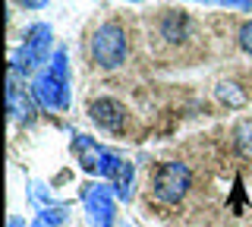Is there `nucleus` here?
Here are the masks:
<instances>
[{
  "label": "nucleus",
  "instance_id": "0eeeda50",
  "mask_svg": "<svg viewBox=\"0 0 252 227\" xmlns=\"http://www.w3.org/2000/svg\"><path fill=\"white\" fill-rule=\"evenodd\" d=\"M89 117L94 127H101L104 132H123L129 123V114L117 98H94L89 104Z\"/></svg>",
  "mask_w": 252,
  "mask_h": 227
},
{
  "label": "nucleus",
  "instance_id": "2eb2a0df",
  "mask_svg": "<svg viewBox=\"0 0 252 227\" xmlns=\"http://www.w3.org/2000/svg\"><path fill=\"white\" fill-rule=\"evenodd\" d=\"M29 227H57V224H51V221H47L44 215H38V218H35V221H32Z\"/></svg>",
  "mask_w": 252,
  "mask_h": 227
},
{
  "label": "nucleus",
  "instance_id": "39448f33",
  "mask_svg": "<svg viewBox=\"0 0 252 227\" xmlns=\"http://www.w3.org/2000/svg\"><path fill=\"white\" fill-rule=\"evenodd\" d=\"M79 199L85 205L92 227H117V193L110 180H98V183H82L79 186Z\"/></svg>",
  "mask_w": 252,
  "mask_h": 227
},
{
  "label": "nucleus",
  "instance_id": "20e7f679",
  "mask_svg": "<svg viewBox=\"0 0 252 227\" xmlns=\"http://www.w3.org/2000/svg\"><path fill=\"white\" fill-rule=\"evenodd\" d=\"M189 186H192V170L183 161H161L152 177V195L161 205H177L186 199Z\"/></svg>",
  "mask_w": 252,
  "mask_h": 227
},
{
  "label": "nucleus",
  "instance_id": "f3484780",
  "mask_svg": "<svg viewBox=\"0 0 252 227\" xmlns=\"http://www.w3.org/2000/svg\"><path fill=\"white\" fill-rule=\"evenodd\" d=\"M126 3H142V0H126Z\"/></svg>",
  "mask_w": 252,
  "mask_h": 227
},
{
  "label": "nucleus",
  "instance_id": "6e6552de",
  "mask_svg": "<svg viewBox=\"0 0 252 227\" xmlns=\"http://www.w3.org/2000/svg\"><path fill=\"white\" fill-rule=\"evenodd\" d=\"M158 32L167 44H183L192 38V19L183 10H164V16L158 19Z\"/></svg>",
  "mask_w": 252,
  "mask_h": 227
},
{
  "label": "nucleus",
  "instance_id": "ddd939ff",
  "mask_svg": "<svg viewBox=\"0 0 252 227\" xmlns=\"http://www.w3.org/2000/svg\"><path fill=\"white\" fill-rule=\"evenodd\" d=\"M236 41H240L243 54H249V57H252V19L240 26V32H236Z\"/></svg>",
  "mask_w": 252,
  "mask_h": 227
},
{
  "label": "nucleus",
  "instance_id": "7ed1b4c3",
  "mask_svg": "<svg viewBox=\"0 0 252 227\" xmlns=\"http://www.w3.org/2000/svg\"><path fill=\"white\" fill-rule=\"evenodd\" d=\"M73 155H76V164L85 170V174L98 177V180H114L117 170L123 167V155L114 152V148L101 145L98 139L85 136V132H76L73 136Z\"/></svg>",
  "mask_w": 252,
  "mask_h": 227
},
{
  "label": "nucleus",
  "instance_id": "423d86ee",
  "mask_svg": "<svg viewBox=\"0 0 252 227\" xmlns=\"http://www.w3.org/2000/svg\"><path fill=\"white\" fill-rule=\"evenodd\" d=\"M29 92L41 111H69V82L57 79L51 69H41L35 79L29 82Z\"/></svg>",
  "mask_w": 252,
  "mask_h": 227
},
{
  "label": "nucleus",
  "instance_id": "4468645a",
  "mask_svg": "<svg viewBox=\"0 0 252 227\" xmlns=\"http://www.w3.org/2000/svg\"><path fill=\"white\" fill-rule=\"evenodd\" d=\"M16 6H22V10H44L51 0H13Z\"/></svg>",
  "mask_w": 252,
  "mask_h": 227
},
{
  "label": "nucleus",
  "instance_id": "1a4fd4ad",
  "mask_svg": "<svg viewBox=\"0 0 252 227\" xmlns=\"http://www.w3.org/2000/svg\"><path fill=\"white\" fill-rule=\"evenodd\" d=\"M215 98L227 107V111H240V107L249 104V92L233 79H218L215 82Z\"/></svg>",
  "mask_w": 252,
  "mask_h": 227
},
{
  "label": "nucleus",
  "instance_id": "f03ea898",
  "mask_svg": "<svg viewBox=\"0 0 252 227\" xmlns=\"http://www.w3.org/2000/svg\"><path fill=\"white\" fill-rule=\"evenodd\" d=\"M126 54H129V38H126V29L120 22L107 19L92 32L89 57L98 69H120L126 64Z\"/></svg>",
  "mask_w": 252,
  "mask_h": 227
},
{
  "label": "nucleus",
  "instance_id": "a211bd4d",
  "mask_svg": "<svg viewBox=\"0 0 252 227\" xmlns=\"http://www.w3.org/2000/svg\"><path fill=\"white\" fill-rule=\"evenodd\" d=\"M120 227H132V224H120Z\"/></svg>",
  "mask_w": 252,
  "mask_h": 227
},
{
  "label": "nucleus",
  "instance_id": "f257e3e1",
  "mask_svg": "<svg viewBox=\"0 0 252 227\" xmlns=\"http://www.w3.org/2000/svg\"><path fill=\"white\" fill-rule=\"evenodd\" d=\"M51 57H54V29L47 22H32L22 35L19 51L10 57V66H16L29 79H35L41 69H47Z\"/></svg>",
  "mask_w": 252,
  "mask_h": 227
},
{
  "label": "nucleus",
  "instance_id": "f8f14e48",
  "mask_svg": "<svg viewBox=\"0 0 252 227\" xmlns=\"http://www.w3.org/2000/svg\"><path fill=\"white\" fill-rule=\"evenodd\" d=\"M29 199L38 205V211H44V208H54V205H57V199H54V195L47 193L41 183H32V190H29Z\"/></svg>",
  "mask_w": 252,
  "mask_h": 227
},
{
  "label": "nucleus",
  "instance_id": "dca6fc26",
  "mask_svg": "<svg viewBox=\"0 0 252 227\" xmlns=\"http://www.w3.org/2000/svg\"><path fill=\"white\" fill-rule=\"evenodd\" d=\"M6 227H26V221H22L19 215H10V221H6Z\"/></svg>",
  "mask_w": 252,
  "mask_h": 227
},
{
  "label": "nucleus",
  "instance_id": "9d476101",
  "mask_svg": "<svg viewBox=\"0 0 252 227\" xmlns=\"http://www.w3.org/2000/svg\"><path fill=\"white\" fill-rule=\"evenodd\" d=\"M114 183V193L120 202H129L132 199V190H136V167H132L129 161H123V167L117 170V177L110 180Z\"/></svg>",
  "mask_w": 252,
  "mask_h": 227
},
{
  "label": "nucleus",
  "instance_id": "9b49d317",
  "mask_svg": "<svg viewBox=\"0 0 252 227\" xmlns=\"http://www.w3.org/2000/svg\"><path fill=\"white\" fill-rule=\"evenodd\" d=\"M233 148H236V155H240L243 161H252V120H249V117L236 120V127H233Z\"/></svg>",
  "mask_w": 252,
  "mask_h": 227
}]
</instances>
